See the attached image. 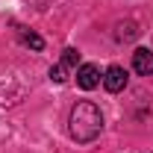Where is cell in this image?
Returning <instances> with one entry per match:
<instances>
[{"label":"cell","mask_w":153,"mask_h":153,"mask_svg":"<svg viewBox=\"0 0 153 153\" xmlns=\"http://www.w3.org/2000/svg\"><path fill=\"white\" fill-rule=\"evenodd\" d=\"M68 130H71V138L74 141L88 144V141H94L97 135L103 133V112L97 109L91 100H79L74 109H71Z\"/></svg>","instance_id":"cell-1"},{"label":"cell","mask_w":153,"mask_h":153,"mask_svg":"<svg viewBox=\"0 0 153 153\" xmlns=\"http://www.w3.org/2000/svg\"><path fill=\"white\" fill-rule=\"evenodd\" d=\"M103 88H106V91H112V94L124 91V88H127V71H124L121 65L106 68V74H103Z\"/></svg>","instance_id":"cell-2"},{"label":"cell","mask_w":153,"mask_h":153,"mask_svg":"<svg viewBox=\"0 0 153 153\" xmlns=\"http://www.w3.org/2000/svg\"><path fill=\"white\" fill-rule=\"evenodd\" d=\"M76 85L85 88V91L97 88V85H100V71H97V65H79V68H76Z\"/></svg>","instance_id":"cell-3"},{"label":"cell","mask_w":153,"mask_h":153,"mask_svg":"<svg viewBox=\"0 0 153 153\" xmlns=\"http://www.w3.org/2000/svg\"><path fill=\"white\" fill-rule=\"evenodd\" d=\"M133 68H135V74L150 76V74H153V50H147V47H138V50L133 53Z\"/></svg>","instance_id":"cell-4"},{"label":"cell","mask_w":153,"mask_h":153,"mask_svg":"<svg viewBox=\"0 0 153 153\" xmlns=\"http://www.w3.org/2000/svg\"><path fill=\"white\" fill-rule=\"evenodd\" d=\"M18 38L27 44V47H33V50H41V47H44V38L38 36V33H33V30H24V27H18Z\"/></svg>","instance_id":"cell-5"},{"label":"cell","mask_w":153,"mask_h":153,"mask_svg":"<svg viewBox=\"0 0 153 153\" xmlns=\"http://www.w3.org/2000/svg\"><path fill=\"white\" fill-rule=\"evenodd\" d=\"M65 71H74V68H79V53H76L74 47H68V50H62V62H59Z\"/></svg>","instance_id":"cell-6"},{"label":"cell","mask_w":153,"mask_h":153,"mask_svg":"<svg viewBox=\"0 0 153 153\" xmlns=\"http://www.w3.org/2000/svg\"><path fill=\"white\" fill-rule=\"evenodd\" d=\"M135 36H138V30H135L133 21H127V24H118V38H121V41H133Z\"/></svg>","instance_id":"cell-7"},{"label":"cell","mask_w":153,"mask_h":153,"mask_svg":"<svg viewBox=\"0 0 153 153\" xmlns=\"http://www.w3.org/2000/svg\"><path fill=\"white\" fill-rule=\"evenodd\" d=\"M68 74H71V71H65L62 65H53V68H50V79H53V82H65Z\"/></svg>","instance_id":"cell-8"}]
</instances>
